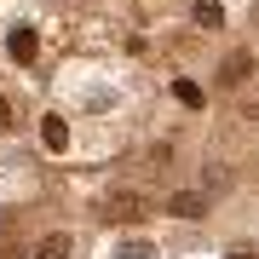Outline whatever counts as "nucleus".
Returning a JSON list of instances; mask_svg holds the SVG:
<instances>
[{
  "instance_id": "nucleus-2",
  "label": "nucleus",
  "mask_w": 259,
  "mask_h": 259,
  "mask_svg": "<svg viewBox=\"0 0 259 259\" xmlns=\"http://www.w3.org/2000/svg\"><path fill=\"white\" fill-rule=\"evenodd\" d=\"M104 213H110V219H139V213H144V196L139 190H110Z\"/></svg>"
},
{
  "instance_id": "nucleus-7",
  "label": "nucleus",
  "mask_w": 259,
  "mask_h": 259,
  "mask_svg": "<svg viewBox=\"0 0 259 259\" xmlns=\"http://www.w3.org/2000/svg\"><path fill=\"white\" fill-rule=\"evenodd\" d=\"M190 18L202 23V29H219V23H225V6H219V0H196V6H190Z\"/></svg>"
},
{
  "instance_id": "nucleus-3",
  "label": "nucleus",
  "mask_w": 259,
  "mask_h": 259,
  "mask_svg": "<svg viewBox=\"0 0 259 259\" xmlns=\"http://www.w3.org/2000/svg\"><path fill=\"white\" fill-rule=\"evenodd\" d=\"M6 52L18 58V64H29V58L40 52V35H35V29H29V23H18V29H12V35H6Z\"/></svg>"
},
{
  "instance_id": "nucleus-10",
  "label": "nucleus",
  "mask_w": 259,
  "mask_h": 259,
  "mask_svg": "<svg viewBox=\"0 0 259 259\" xmlns=\"http://www.w3.org/2000/svg\"><path fill=\"white\" fill-rule=\"evenodd\" d=\"M231 259H248V253H231Z\"/></svg>"
},
{
  "instance_id": "nucleus-1",
  "label": "nucleus",
  "mask_w": 259,
  "mask_h": 259,
  "mask_svg": "<svg viewBox=\"0 0 259 259\" xmlns=\"http://www.w3.org/2000/svg\"><path fill=\"white\" fill-rule=\"evenodd\" d=\"M161 207L173 213V219H202V213H207V196H202V190H173Z\"/></svg>"
},
{
  "instance_id": "nucleus-6",
  "label": "nucleus",
  "mask_w": 259,
  "mask_h": 259,
  "mask_svg": "<svg viewBox=\"0 0 259 259\" xmlns=\"http://www.w3.org/2000/svg\"><path fill=\"white\" fill-rule=\"evenodd\" d=\"M248 64H253V52H231V58L219 64V81H225V87H236L242 75H248Z\"/></svg>"
},
{
  "instance_id": "nucleus-9",
  "label": "nucleus",
  "mask_w": 259,
  "mask_h": 259,
  "mask_svg": "<svg viewBox=\"0 0 259 259\" xmlns=\"http://www.w3.org/2000/svg\"><path fill=\"white\" fill-rule=\"evenodd\" d=\"M115 259H150V248H144V242H127V248H121Z\"/></svg>"
},
{
  "instance_id": "nucleus-5",
  "label": "nucleus",
  "mask_w": 259,
  "mask_h": 259,
  "mask_svg": "<svg viewBox=\"0 0 259 259\" xmlns=\"http://www.w3.org/2000/svg\"><path fill=\"white\" fill-rule=\"evenodd\" d=\"M40 144H47L52 156H64V150H69V127H64V115H47V121H40Z\"/></svg>"
},
{
  "instance_id": "nucleus-4",
  "label": "nucleus",
  "mask_w": 259,
  "mask_h": 259,
  "mask_svg": "<svg viewBox=\"0 0 259 259\" xmlns=\"http://www.w3.org/2000/svg\"><path fill=\"white\" fill-rule=\"evenodd\" d=\"M69 253H75L69 231H47V236L35 242V253H29V259H69Z\"/></svg>"
},
{
  "instance_id": "nucleus-8",
  "label": "nucleus",
  "mask_w": 259,
  "mask_h": 259,
  "mask_svg": "<svg viewBox=\"0 0 259 259\" xmlns=\"http://www.w3.org/2000/svg\"><path fill=\"white\" fill-rule=\"evenodd\" d=\"M173 98L185 104V110H202V87L196 81H173Z\"/></svg>"
}]
</instances>
